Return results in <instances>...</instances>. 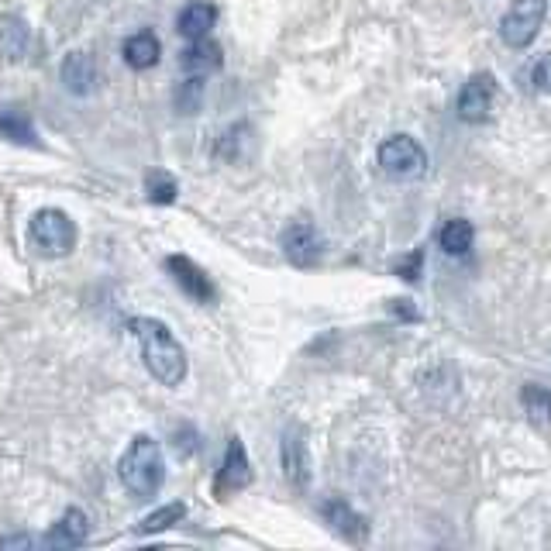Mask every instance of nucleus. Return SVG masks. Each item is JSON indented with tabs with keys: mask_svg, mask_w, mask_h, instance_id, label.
I'll use <instances>...</instances> for the list:
<instances>
[{
	"mask_svg": "<svg viewBox=\"0 0 551 551\" xmlns=\"http://www.w3.org/2000/svg\"><path fill=\"white\" fill-rule=\"evenodd\" d=\"M541 21H545V0H514L500 21V35L510 49H527L538 38Z\"/></svg>",
	"mask_w": 551,
	"mask_h": 551,
	"instance_id": "39448f33",
	"label": "nucleus"
},
{
	"mask_svg": "<svg viewBox=\"0 0 551 551\" xmlns=\"http://www.w3.org/2000/svg\"><path fill=\"white\" fill-rule=\"evenodd\" d=\"M379 166L393 180H417L428 169V155L410 135H393L379 145Z\"/></svg>",
	"mask_w": 551,
	"mask_h": 551,
	"instance_id": "20e7f679",
	"label": "nucleus"
},
{
	"mask_svg": "<svg viewBox=\"0 0 551 551\" xmlns=\"http://www.w3.org/2000/svg\"><path fill=\"white\" fill-rule=\"evenodd\" d=\"M245 135H248V128H245V124H238V128H231L228 135H224L221 142H217V155H221V159H228V162H235L238 155H242L238 149H242Z\"/></svg>",
	"mask_w": 551,
	"mask_h": 551,
	"instance_id": "b1692460",
	"label": "nucleus"
},
{
	"mask_svg": "<svg viewBox=\"0 0 551 551\" xmlns=\"http://www.w3.org/2000/svg\"><path fill=\"white\" fill-rule=\"evenodd\" d=\"M248 486H252V462H248L245 441L231 438L228 448H224L221 469H217V476H214V496L217 500H228V496L242 493Z\"/></svg>",
	"mask_w": 551,
	"mask_h": 551,
	"instance_id": "423d86ee",
	"label": "nucleus"
},
{
	"mask_svg": "<svg viewBox=\"0 0 551 551\" xmlns=\"http://www.w3.org/2000/svg\"><path fill=\"white\" fill-rule=\"evenodd\" d=\"M180 66L190 76H204L211 69H221V45L211 42V38H193L190 45L180 52Z\"/></svg>",
	"mask_w": 551,
	"mask_h": 551,
	"instance_id": "2eb2a0df",
	"label": "nucleus"
},
{
	"mask_svg": "<svg viewBox=\"0 0 551 551\" xmlns=\"http://www.w3.org/2000/svg\"><path fill=\"white\" fill-rule=\"evenodd\" d=\"M166 273L173 276V283L180 286L190 300H197V304H214L217 300V290H214L211 276H207L193 259H186V255H169Z\"/></svg>",
	"mask_w": 551,
	"mask_h": 551,
	"instance_id": "6e6552de",
	"label": "nucleus"
},
{
	"mask_svg": "<svg viewBox=\"0 0 551 551\" xmlns=\"http://www.w3.org/2000/svg\"><path fill=\"white\" fill-rule=\"evenodd\" d=\"M521 403H524V414L531 417L534 424H551V390L527 383L521 390Z\"/></svg>",
	"mask_w": 551,
	"mask_h": 551,
	"instance_id": "aec40b11",
	"label": "nucleus"
},
{
	"mask_svg": "<svg viewBox=\"0 0 551 551\" xmlns=\"http://www.w3.org/2000/svg\"><path fill=\"white\" fill-rule=\"evenodd\" d=\"M152 204H173L176 200V180L169 176H149V186H145Z\"/></svg>",
	"mask_w": 551,
	"mask_h": 551,
	"instance_id": "5701e85b",
	"label": "nucleus"
},
{
	"mask_svg": "<svg viewBox=\"0 0 551 551\" xmlns=\"http://www.w3.org/2000/svg\"><path fill=\"white\" fill-rule=\"evenodd\" d=\"M493 100H496L493 76L490 73H479V76H472V80L462 87L455 111H459V118L465 124H483L486 118H490V111H493Z\"/></svg>",
	"mask_w": 551,
	"mask_h": 551,
	"instance_id": "1a4fd4ad",
	"label": "nucleus"
},
{
	"mask_svg": "<svg viewBox=\"0 0 551 551\" xmlns=\"http://www.w3.org/2000/svg\"><path fill=\"white\" fill-rule=\"evenodd\" d=\"M279 245H283L286 262H290V266H297V269H314L317 262H321V255H324L321 231H317L314 224H307V221L286 224Z\"/></svg>",
	"mask_w": 551,
	"mask_h": 551,
	"instance_id": "0eeeda50",
	"label": "nucleus"
},
{
	"mask_svg": "<svg viewBox=\"0 0 551 551\" xmlns=\"http://www.w3.org/2000/svg\"><path fill=\"white\" fill-rule=\"evenodd\" d=\"M531 83H534V87H538L541 93H551V56H545L541 62H534Z\"/></svg>",
	"mask_w": 551,
	"mask_h": 551,
	"instance_id": "a878e982",
	"label": "nucleus"
},
{
	"mask_svg": "<svg viewBox=\"0 0 551 551\" xmlns=\"http://www.w3.org/2000/svg\"><path fill=\"white\" fill-rule=\"evenodd\" d=\"M121 56L135 73H145V69H152L155 62L162 59V42L155 38V31H135V35L124 42Z\"/></svg>",
	"mask_w": 551,
	"mask_h": 551,
	"instance_id": "4468645a",
	"label": "nucleus"
},
{
	"mask_svg": "<svg viewBox=\"0 0 551 551\" xmlns=\"http://www.w3.org/2000/svg\"><path fill=\"white\" fill-rule=\"evenodd\" d=\"M118 476L124 490L138 496V500H149V496L159 493L162 483H166V459H162L159 441L149 438V434L131 438V445L124 448L118 462Z\"/></svg>",
	"mask_w": 551,
	"mask_h": 551,
	"instance_id": "f03ea898",
	"label": "nucleus"
},
{
	"mask_svg": "<svg viewBox=\"0 0 551 551\" xmlns=\"http://www.w3.org/2000/svg\"><path fill=\"white\" fill-rule=\"evenodd\" d=\"M472 238H476V231H472V224L462 221V217H452V221L441 228V248H445L448 255H465L472 248Z\"/></svg>",
	"mask_w": 551,
	"mask_h": 551,
	"instance_id": "6ab92c4d",
	"label": "nucleus"
},
{
	"mask_svg": "<svg viewBox=\"0 0 551 551\" xmlns=\"http://www.w3.org/2000/svg\"><path fill=\"white\" fill-rule=\"evenodd\" d=\"M59 80L73 97H87L97 87V62H93L90 52H69L59 66Z\"/></svg>",
	"mask_w": 551,
	"mask_h": 551,
	"instance_id": "f8f14e48",
	"label": "nucleus"
},
{
	"mask_svg": "<svg viewBox=\"0 0 551 551\" xmlns=\"http://www.w3.org/2000/svg\"><path fill=\"white\" fill-rule=\"evenodd\" d=\"M31 42V31L21 18H4L0 21V56L21 59Z\"/></svg>",
	"mask_w": 551,
	"mask_h": 551,
	"instance_id": "a211bd4d",
	"label": "nucleus"
},
{
	"mask_svg": "<svg viewBox=\"0 0 551 551\" xmlns=\"http://www.w3.org/2000/svg\"><path fill=\"white\" fill-rule=\"evenodd\" d=\"M200 100H204V76H190V80L176 90V107H180V114H193L200 111Z\"/></svg>",
	"mask_w": 551,
	"mask_h": 551,
	"instance_id": "4be33fe9",
	"label": "nucleus"
},
{
	"mask_svg": "<svg viewBox=\"0 0 551 551\" xmlns=\"http://www.w3.org/2000/svg\"><path fill=\"white\" fill-rule=\"evenodd\" d=\"M31 248L45 259H62L76 248V224L66 211H56V207H42L35 217H31L28 228Z\"/></svg>",
	"mask_w": 551,
	"mask_h": 551,
	"instance_id": "7ed1b4c3",
	"label": "nucleus"
},
{
	"mask_svg": "<svg viewBox=\"0 0 551 551\" xmlns=\"http://www.w3.org/2000/svg\"><path fill=\"white\" fill-rule=\"evenodd\" d=\"M321 517L331 524V531L341 534L345 541L359 545V541L369 538V521L355 507H348L345 500H338V496H328V500L321 503Z\"/></svg>",
	"mask_w": 551,
	"mask_h": 551,
	"instance_id": "9b49d317",
	"label": "nucleus"
},
{
	"mask_svg": "<svg viewBox=\"0 0 551 551\" xmlns=\"http://www.w3.org/2000/svg\"><path fill=\"white\" fill-rule=\"evenodd\" d=\"M279 462H283V476L293 490L304 493L310 486V455H307V441H304V431L300 428H290L279 441Z\"/></svg>",
	"mask_w": 551,
	"mask_h": 551,
	"instance_id": "9d476101",
	"label": "nucleus"
},
{
	"mask_svg": "<svg viewBox=\"0 0 551 551\" xmlns=\"http://www.w3.org/2000/svg\"><path fill=\"white\" fill-rule=\"evenodd\" d=\"M421 262H424V252H421V248H414V252H410L407 259H403L400 266H397V276L400 279H410V283H414V279L421 276Z\"/></svg>",
	"mask_w": 551,
	"mask_h": 551,
	"instance_id": "393cba45",
	"label": "nucleus"
},
{
	"mask_svg": "<svg viewBox=\"0 0 551 551\" xmlns=\"http://www.w3.org/2000/svg\"><path fill=\"white\" fill-rule=\"evenodd\" d=\"M128 328L138 338L142 359L152 376L162 386H180L186 379V352L173 331L162 321H155V317H135V321H128Z\"/></svg>",
	"mask_w": 551,
	"mask_h": 551,
	"instance_id": "f257e3e1",
	"label": "nucleus"
},
{
	"mask_svg": "<svg viewBox=\"0 0 551 551\" xmlns=\"http://www.w3.org/2000/svg\"><path fill=\"white\" fill-rule=\"evenodd\" d=\"M214 21H217V7L207 4V0H193V4H186L180 11V18H176V31L193 42V38L211 35Z\"/></svg>",
	"mask_w": 551,
	"mask_h": 551,
	"instance_id": "dca6fc26",
	"label": "nucleus"
},
{
	"mask_svg": "<svg viewBox=\"0 0 551 551\" xmlns=\"http://www.w3.org/2000/svg\"><path fill=\"white\" fill-rule=\"evenodd\" d=\"M0 138H7L14 145H25V149H35L38 131L28 118V111H21V107H0Z\"/></svg>",
	"mask_w": 551,
	"mask_h": 551,
	"instance_id": "f3484780",
	"label": "nucleus"
},
{
	"mask_svg": "<svg viewBox=\"0 0 551 551\" xmlns=\"http://www.w3.org/2000/svg\"><path fill=\"white\" fill-rule=\"evenodd\" d=\"M87 534H90L87 514L73 507V510H66V514H62V521H56L49 527V534L42 538V545L52 548V551H66V548L83 545V541H87Z\"/></svg>",
	"mask_w": 551,
	"mask_h": 551,
	"instance_id": "ddd939ff",
	"label": "nucleus"
},
{
	"mask_svg": "<svg viewBox=\"0 0 551 551\" xmlns=\"http://www.w3.org/2000/svg\"><path fill=\"white\" fill-rule=\"evenodd\" d=\"M183 517H186V507H183V503H166V507H159L155 514L145 517V521L138 524V531H142V534H159V531H166V527L180 524Z\"/></svg>",
	"mask_w": 551,
	"mask_h": 551,
	"instance_id": "412c9836",
	"label": "nucleus"
}]
</instances>
